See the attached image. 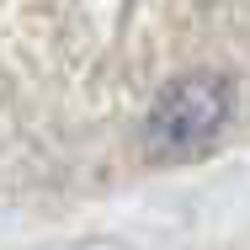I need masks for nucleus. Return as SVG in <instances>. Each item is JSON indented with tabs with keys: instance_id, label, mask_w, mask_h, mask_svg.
<instances>
[{
	"instance_id": "1",
	"label": "nucleus",
	"mask_w": 250,
	"mask_h": 250,
	"mask_svg": "<svg viewBox=\"0 0 250 250\" xmlns=\"http://www.w3.org/2000/svg\"><path fill=\"white\" fill-rule=\"evenodd\" d=\"M229 106H234V91H229L224 75H208V69L176 75L154 96L149 117H144V154L149 160H192V154H202L218 139Z\"/></svg>"
}]
</instances>
